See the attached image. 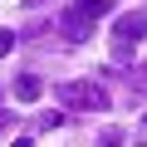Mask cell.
Instances as JSON below:
<instances>
[{"label":"cell","mask_w":147,"mask_h":147,"mask_svg":"<svg viewBox=\"0 0 147 147\" xmlns=\"http://www.w3.org/2000/svg\"><path fill=\"white\" fill-rule=\"evenodd\" d=\"M98 15H108V0H79V5H69L64 20H59L64 39H69V44H84V39L93 34V20H98Z\"/></svg>","instance_id":"obj_1"},{"label":"cell","mask_w":147,"mask_h":147,"mask_svg":"<svg viewBox=\"0 0 147 147\" xmlns=\"http://www.w3.org/2000/svg\"><path fill=\"white\" fill-rule=\"evenodd\" d=\"M64 108H88V113H98V108H108V93L93 84V79H74V84H59V93H54Z\"/></svg>","instance_id":"obj_2"},{"label":"cell","mask_w":147,"mask_h":147,"mask_svg":"<svg viewBox=\"0 0 147 147\" xmlns=\"http://www.w3.org/2000/svg\"><path fill=\"white\" fill-rule=\"evenodd\" d=\"M118 39H127V44H137L142 34H147V15H118V30H113Z\"/></svg>","instance_id":"obj_3"},{"label":"cell","mask_w":147,"mask_h":147,"mask_svg":"<svg viewBox=\"0 0 147 147\" xmlns=\"http://www.w3.org/2000/svg\"><path fill=\"white\" fill-rule=\"evenodd\" d=\"M15 98H25V103L39 98V79H34V74H20V79H15Z\"/></svg>","instance_id":"obj_4"},{"label":"cell","mask_w":147,"mask_h":147,"mask_svg":"<svg viewBox=\"0 0 147 147\" xmlns=\"http://www.w3.org/2000/svg\"><path fill=\"white\" fill-rule=\"evenodd\" d=\"M127 88H132L137 98H147V64H137V69H132V79H127Z\"/></svg>","instance_id":"obj_5"},{"label":"cell","mask_w":147,"mask_h":147,"mask_svg":"<svg viewBox=\"0 0 147 147\" xmlns=\"http://www.w3.org/2000/svg\"><path fill=\"white\" fill-rule=\"evenodd\" d=\"M10 49H15V34H10V30H0V54H10Z\"/></svg>","instance_id":"obj_6"},{"label":"cell","mask_w":147,"mask_h":147,"mask_svg":"<svg viewBox=\"0 0 147 147\" xmlns=\"http://www.w3.org/2000/svg\"><path fill=\"white\" fill-rule=\"evenodd\" d=\"M5 127H10V113H5V108H0V132H5Z\"/></svg>","instance_id":"obj_7"},{"label":"cell","mask_w":147,"mask_h":147,"mask_svg":"<svg viewBox=\"0 0 147 147\" xmlns=\"http://www.w3.org/2000/svg\"><path fill=\"white\" fill-rule=\"evenodd\" d=\"M34 5H39V0H34Z\"/></svg>","instance_id":"obj_8"},{"label":"cell","mask_w":147,"mask_h":147,"mask_svg":"<svg viewBox=\"0 0 147 147\" xmlns=\"http://www.w3.org/2000/svg\"><path fill=\"white\" fill-rule=\"evenodd\" d=\"M142 123H147V118H142Z\"/></svg>","instance_id":"obj_9"}]
</instances>
